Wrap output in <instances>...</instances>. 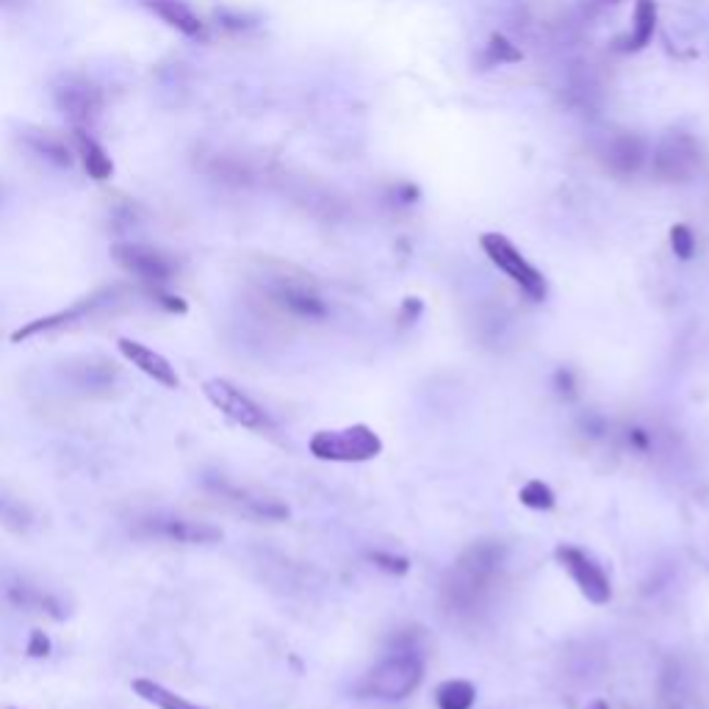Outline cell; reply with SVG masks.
<instances>
[{"instance_id":"cell-6","label":"cell","mask_w":709,"mask_h":709,"mask_svg":"<svg viewBox=\"0 0 709 709\" xmlns=\"http://www.w3.org/2000/svg\"><path fill=\"white\" fill-rule=\"evenodd\" d=\"M203 394L225 419L233 421L241 430H250V433H272L275 430L269 413L230 380H222V377L205 380Z\"/></svg>"},{"instance_id":"cell-30","label":"cell","mask_w":709,"mask_h":709,"mask_svg":"<svg viewBox=\"0 0 709 709\" xmlns=\"http://www.w3.org/2000/svg\"><path fill=\"white\" fill-rule=\"evenodd\" d=\"M421 300H416V297H408V300L402 302V325H413L416 319H419L421 313Z\"/></svg>"},{"instance_id":"cell-22","label":"cell","mask_w":709,"mask_h":709,"mask_svg":"<svg viewBox=\"0 0 709 709\" xmlns=\"http://www.w3.org/2000/svg\"><path fill=\"white\" fill-rule=\"evenodd\" d=\"M0 527H6L14 535H23L28 529L34 527V513L31 507L25 505L23 499H14L0 493Z\"/></svg>"},{"instance_id":"cell-28","label":"cell","mask_w":709,"mask_h":709,"mask_svg":"<svg viewBox=\"0 0 709 709\" xmlns=\"http://www.w3.org/2000/svg\"><path fill=\"white\" fill-rule=\"evenodd\" d=\"M50 651H53L50 637L45 635L42 629H34V632L28 635V643H25V654L34 657V660H45V657H50Z\"/></svg>"},{"instance_id":"cell-32","label":"cell","mask_w":709,"mask_h":709,"mask_svg":"<svg viewBox=\"0 0 709 709\" xmlns=\"http://www.w3.org/2000/svg\"><path fill=\"white\" fill-rule=\"evenodd\" d=\"M629 441H632L637 449H646V446H649V438H646V433H643V430H635V433L629 435Z\"/></svg>"},{"instance_id":"cell-13","label":"cell","mask_w":709,"mask_h":709,"mask_svg":"<svg viewBox=\"0 0 709 709\" xmlns=\"http://www.w3.org/2000/svg\"><path fill=\"white\" fill-rule=\"evenodd\" d=\"M117 349H120V355L131 363L133 369L147 374V377L156 380L158 385H164L169 391L181 388V374H178V369H175L161 352L150 349L147 344H142V341H133V338H120V341H117Z\"/></svg>"},{"instance_id":"cell-35","label":"cell","mask_w":709,"mask_h":709,"mask_svg":"<svg viewBox=\"0 0 709 709\" xmlns=\"http://www.w3.org/2000/svg\"><path fill=\"white\" fill-rule=\"evenodd\" d=\"M604 3H615V0H604Z\"/></svg>"},{"instance_id":"cell-7","label":"cell","mask_w":709,"mask_h":709,"mask_svg":"<svg viewBox=\"0 0 709 709\" xmlns=\"http://www.w3.org/2000/svg\"><path fill=\"white\" fill-rule=\"evenodd\" d=\"M111 258L131 272L139 283H145V289H167L172 277L178 272V264L150 244H136V241H122L111 247Z\"/></svg>"},{"instance_id":"cell-34","label":"cell","mask_w":709,"mask_h":709,"mask_svg":"<svg viewBox=\"0 0 709 709\" xmlns=\"http://www.w3.org/2000/svg\"><path fill=\"white\" fill-rule=\"evenodd\" d=\"M3 709H20V707H3Z\"/></svg>"},{"instance_id":"cell-33","label":"cell","mask_w":709,"mask_h":709,"mask_svg":"<svg viewBox=\"0 0 709 709\" xmlns=\"http://www.w3.org/2000/svg\"><path fill=\"white\" fill-rule=\"evenodd\" d=\"M588 709H610V704H607L604 698H596V701H593V704H590Z\"/></svg>"},{"instance_id":"cell-10","label":"cell","mask_w":709,"mask_h":709,"mask_svg":"<svg viewBox=\"0 0 709 709\" xmlns=\"http://www.w3.org/2000/svg\"><path fill=\"white\" fill-rule=\"evenodd\" d=\"M698 161H701V153H698L696 139L687 133H671L662 139L654 153V172L662 181H690L696 175Z\"/></svg>"},{"instance_id":"cell-14","label":"cell","mask_w":709,"mask_h":709,"mask_svg":"<svg viewBox=\"0 0 709 709\" xmlns=\"http://www.w3.org/2000/svg\"><path fill=\"white\" fill-rule=\"evenodd\" d=\"M272 297H275L286 311L294 313V316H300V319H322V316L327 313L325 300H322L311 286L300 283V280H286V277H280L275 286H272Z\"/></svg>"},{"instance_id":"cell-17","label":"cell","mask_w":709,"mask_h":709,"mask_svg":"<svg viewBox=\"0 0 709 709\" xmlns=\"http://www.w3.org/2000/svg\"><path fill=\"white\" fill-rule=\"evenodd\" d=\"M657 31V0H637L632 12V31L624 39H618V50L637 53L649 45Z\"/></svg>"},{"instance_id":"cell-29","label":"cell","mask_w":709,"mask_h":709,"mask_svg":"<svg viewBox=\"0 0 709 709\" xmlns=\"http://www.w3.org/2000/svg\"><path fill=\"white\" fill-rule=\"evenodd\" d=\"M147 294L153 297V302L156 305H161L164 311L169 313H186L189 311V305L181 300V297H175V294H169L167 289H147Z\"/></svg>"},{"instance_id":"cell-18","label":"cell","mask_w":709,"mask_h":709,"mask_svg":"<svg viewBox=\"0 0 709 709\" xmlns=\"http://www.w3.org/2000/svg\"><path fill=\"white\" fill-rule=\"evenodd\" d=\"M150 12L156 14V17H161L164 23L172 25L175 31H181V34H186V37H203V23H200V17L183 3V0H142Z\"/></svg>"},{"instance_id":"cell-20","label":"cell","mask_w":709,"mask_h":709,"mask_svg":"<svg viewBox=\"0 0 709 709\" xmlns=\"http://www.w3.org/2000/svg\"><path fill=\"white\" fill-rule=\"evenodd\" d=\"M131 687L136 696L147 701V704H153L156 709H205L200 707V704H192L189 698L172 693L169 687L158 685L153 679H133Z\"/></svg>"},{"instance_id":"cell-23","label":"cell","mask_w":709,"mask_h":709,"mask_svg":"<svg viewBox=\"0 0 709 709\" xmlns=\"http://www.w3.org/2000/svg\"><path fill=\"white\" fill-rule=\"evenodd\" d=\"M25 142L34 147L39 156L48 158V161H53V164H59V167H70V164H73V153H70V147L64 145L56 133H48V131L25 133Z\"/></svg>"},{"instance_id":"cell-19","label":"cell","mask_w":709,"mask_h":709,"mask_svg":"<svg viewBox=\"0 0 709 709\" xmlns=\"http://www.w3.org/2000/svg\"><path fill=\"white\" fill-rule=\"evenodd\" d=\"M75 147H78V153H81V158H84V167L86 172L95 178V181H109L111 175H114V164H111L109 153L100 147V142L97 139H92L89 136V131L86 128H75Z\"/></svg>"},{"instance_id":"cell-21","label":"cell","mask_w":709,"mask_h":709,"mask_svg":"<svg viewBox=\"0 0 709 709\" xmlns=\"http://www.w3.org/2000/svg\"><path fill=\"white\" fill-rule=\"evenodd\" d=\"M474 704H477V687L469 679H446L435 687L438 709H471Z\"/></svg>"},{"instance_id":"cell-31","label":"cell","mask_w":709,"mask_h":709,"mask_svg":"<svg viewBox=\"0 0 709 709\" xmlns=\"http://www.w3.org/2000/svg\"><path fill=\"white\" fill-rule=\"evenodd\" d=\"M397 200L402 205H410L419 200V186H413V183H399L397 186Z\"/></svg>"},{"instance_id":"cell-11","label":"cell","mask_w":709,"mask_h":709,"mask_svg":"<svg viewBox=\"0 0 709 709\" xmlns=\"http://www.w3.org/2000/svg\"><path fill=\"white\" fill-rule=\"evenodd\" d=\"M53 97H56V106H59L61 114L73 122L75 128L92 125L100 117V111H103V92L95 84L81 81V78H73V81L61 84L53 92Z\"/></svg>"},{"instance_id":"cell-8","label":"cell","mask_w":709,"mask_h":709,"mask_svg":"<svg viewBox=\"0 0 709 709\" xmlns=\"http://www.w3.org/2000/svg\"><path fill=\"white\" fill-rule=\"evenodd\" d=\"M554 560L563 565L565 574L574 579L579 593L590 604L601 607V604H607V601L613 599V585H610L607 571L588 552H582L577 546H557L554 549Z\"/></svg>"},{"instance_id":"cell-24","label":"cell","mask_w":709,"mask_h":709,"mask_svg":"<svg viewBox=\"0 0 709 709\" xmlns=\"http://www.w3.org/2000/svg\"><path fill=\"white\" fill-rule=\"evenodd\" d=\"M518 502L529 510H552L557 505V496L543 480H529L521 491H518Z\"/></svg>"},{"instance_id":"cell-12","label":"cell","mask_w":709,"mask_h":709,"mask_svg":"<svg viewBox=\"0 0 709 709\" xmlns=\"http://www.w3.org/2000/svg\"><path fill=\"white\" fill-rule=\"evenodd\" d=\"M3 599L9 601L12 607H17V610H25V613H42L53 618V621H64V618H67L64 604H61L50 590L31 585V582L23 577L3 579Z\"/></svg>"},{"instance_id":"cell-4","label":"cell","mask_w":709,"mask_h":709,"mask_svg":"<svg viewBox=\"0 0 709 709\" xmlns=\"http://www.w3.org/2000/svg\"><path fill=\"white\" fill-rule=\"evenodd\" d=\"M480 247L482 253L488 255V261H491L502 275L510 277L518 289L527 294L529 300L543 302L549 297V283H546L541 269L529 264L527 258L521 255V250H518L516 244L507 239V236H502V233H482Z\"/></svg>"},{"instance_id":"cell-25","label":"cell","mask_w":709,"mask_h":709,"mask_svg":"<svg viewBox=\"0 0 709 709\" xmlns=\"http://www.w3.org/2000/svg\"><path fill=\"white\" fill-rule=\"evenodd\" d=\"M485 59L491 64H516L521 61V50L505 37V34H493L485 45Z\"/></svg>"},{"instance_id":"cell-15","label":"cell","mask_w":709,"mask_h":709,"mask_svg":"<svg viewBox=\"0 0 709 709\" xmlns=\"http://www.w3.org/2000/svg\"><path fill=\"white\" fill-rule=\"evenodd\" d=\"M67 380L84 391V394H109L114 383L120 380V369L106 358H84V361L70 363L67 369Z\"/></svg>"},{"instance_id":"cell-27","label":"cell","mask_w":709,"mask_h":709,"mask_svg":"<svg viewBox=\"0 0 709 709\" xmlns=\"http://www.w3.org/2000/svg\"><path fill=\"white\" fill-rule=\"evenodd\" d=\"M369 563L385 571V574H394V577H405L410 571L408 557H399V554L391 552H369Z\"/></svg>"},{"instance_id":"cell-16","label":"cell","mask_w":709,"mask_h":709,"mask_svg":"<svg viewBox=\"0 0 709 709\" xmlns=\"http://www.w3.org/2000/svg\"><path fill=\"white\" fill-rule=\"evenodd\" d=\"M646 161V142L635 136V133H621L607 142V150H604V164L613 175H635L637 169L643 167Z\"/></svg>"},{"instance_id":"cell-2","label":"cell","mask_w":709,"mask_h":709,"mask_svg":"<svg viewBox=\"0 0 709 709\" xmlns=\"http://www.w3.org/2000/svg\"><path fill=\"white\" fill-rule=\"evenodd\" d=\"M308 452L325 463H369L383 452V438L369 424L316 430L308 441Z\"/></svg>"},{"instance_id":"cell-9","label":"cell","mask_w":709,"mask_h":709,"mask_svg":"<svg viewBox=\"0 0 709 709\" xmlns=\"http://www.w3.org/2000/svg\"><path fill=\"white\" fill-rule=\"evenodd\" d=\"M205 488L214 496H219L225 505L236 507L241 516L258 518V521H283V518H289V507L283 505L280 499L253 491V488H241L236 482L219 477V474H208L205 477Z\"/></svg>"},{"instance_id":"cell-5","label":"cell","mask_w":709,"mask_h":709,"mask_svg":"<svg viewBox=\"0 0 709 709\" xmlns=\"http://www.w3.org/2000/svg\"><path fill=\"white\" fill-rule=\"evenodd\" d=\"M122 294H125L122 286H106V289L95 291V294H89L84 300L73 302V305L64 308V311L48 313V316H39V319L25 322V325L14 330L12 341L14 344H20V341H31V338L45 336V333H56V330H64V327L81 325L86 319H92L95 313L106 311L109 305H117V302L122 300Z\"/></svg>"},{"instance_id":"cell-26","label":"cell","mask_w":709,"mask_h":709,"mask_svg":"<svg viewBox=\"0 0 709 709\" xmlns=\"http://www.w3.org/2000/svg\"><path fill=\"white\" fill-rule=\"evenodd\" d=\"M671 250L679 261H690L696 255V233L687 225H673L671 228Z\"/></svg>"},{"instance_id":"cell-1","label":"cell","mask_w":709,"mask_h":709,"mask_svg":"<svg viewBox=\"0 0 709 709\" xmlns=\"http://www.w3.org/2000/svg\"><path fill=\"white\" fill-rule=\"evenodd\" d=\"M421 679H424V662L416 651L405 649L377 662L372 671L363 676L358 690L366 698H377V701H405L419 690Z\"/></svg>"},{"instance_id":"cell-3","label":"cell","mask_w":709,"mask_h":709,"mask_svg":"<svg viewBox=\"0 0 709 709\" xmlns=\"http://www.w3.org/2000/svg\"><path fill=\"white\" fill-rule=\"evenodd\" d=\"M133 535L147 538V541L183 543V546H208V543H219L225 538V532L217 524L178 516V513H147V516L136 518Z\"/></svg>"}]
</instances>
